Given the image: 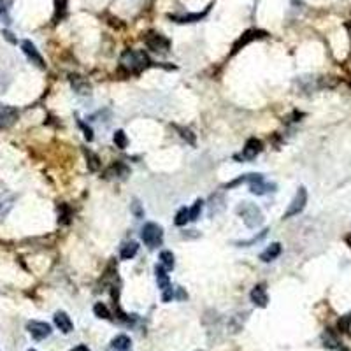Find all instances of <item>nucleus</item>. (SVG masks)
<instances>
[{"label": "nucleus", "mask_w": 351, "mask_h": 351, "mask_svg": "<svg viewBox=\"0 0 351 351\" xmlns=\"http://www.w3.org/2000/svg\"><path fill=\"white\" fill-rule=\"evenodd\" d=\"M265 32L263 30H248L246 34L243 35V37L237 41L236 44H234V48H232V53H237V51H241L244 46H248L250 43H253V41H256V39H262L265 37Z\"/></svg>", "instance_id": "11"}, {"label": "nucleus", "mask_w": 351, "mask_h": 351, "mask_svg": "<svg viewBox=\"0 0 351 351\" xmlns=\"http://www.w3.org/2000/svg\"><path fill=\"white\" fill-rule=\"evenodd\" d=\"M30 351H34V350H30Z\"/></svg>", "instance_id": "41"}, {"label": "nucleus", "mask_w": 351, "mask_h": 351, "mask_svg": "<svg viewBox=\"0 0 351 351\" xmlns=\"http://www.w3.org/2000/svg\"><path fill=\"white\" fill-rule=\"evenodd\" d=\"M202 207H204V201H197L193 204V207L190 209V221H197L199 216H201Z\"/></svg>", "instance_id": "31"}, {"label": "nucleus", "mask_w": 351, "mask_h": 351, "mask_svg": "<svg viewBox=\"0 0 351 351\" xmlns=\"http://www.w3.org/2000/svg\"><path fill=\"white\" fill-rule=\"evenodd\" d=\"M12 204H14V197L12 195H9V193H2L0 195V218L5 216L11 211Z\"/></svg>", "instance_id": "22"}, {"label": "nucleus", "mask_w": 351, "mask_h": 351, "mask_svg": "<svg viewBox=\"0 0 351 351\" xmlns=\"http://www.w3.org/2000/svg\"><path fill=\"white\" fill-rule=\"evenodd\" d=\"M190 221V209L186 207H181L178 212H176V218H174V223L178 225V227H183Z\"/></svg>", "instance_id": "27"}, {"label": "nucleus", "mask_w": 351, "mask_h": 351, "mask_svg": "<svg viewBox=\"0 0 351 351\" xmlns=\"http://www.w3.org/2000/svg\"><path fill=\"white\" fill-rule=\"evenodd\" d=\"M174 128L179 132V135H181L183 139L188 141L192 146H195V135H193V132L190 130V128H185V127H178V125H174Z\"/></svg>", "instance_id": "30"}, {"label": "nucleus", "mask_w": 351, "mask_h": 351, "mask_svg": "<svg viewBox=\"0 0 351 351\" xmlns=\"http://www.w3.org/2000/svg\"><path fill=\"white\" fill-rule=\"evenodd\" d=\"M225 209V199L221 193H214L209 201V216H214L218 212H221Z\"/></svg>", "instance_id": "17"}, {"label": "nucleus", "mask_w": 351, "mask_h": 351, "mask_svg": "<svg viewBox=\"0 0 351 351\" xmlns=\"http://www.w3.org/2000/svg\"><path fill=\"white\" fill-rule=\"evenodd\" d=\"M267 232H269V230H262V232H260V234H258V236L251 237L250 241H241V243H237V244H239V246H250V244H255V243H258V241H262L263 237L267 236Z\"/></svg>", "instance_id": "34"}, {"label": "nucleus", "mask_w": 351, "mask_h": 351, "mask_svg": "<svg viewBox=\"0 0 351 351\" xmlns=\"http://www.w3.org/2000/svg\"><path fill=\"white\" fill-rule=\"evenodd\" d=\"M154 276H156V283H158V288L162 290H167L170 288V279H169V274H167V269L160 263V265L154 267Z\"/></svg>", "instance_id": "16"}, {"label": "nucleus", "mask_w": 351, "mask_h": 351, "mask_svg": "<svg viewBox=\"0 0 351 351\" xmlns=\"http://www.w3.org/2000/svg\"><path fill=\"white\" fill-rule=\"evenodd\" d=\"M7 11V0H0V16Z\"/></svg>", "instance_id": "37"}, {"label": "nucleus", "mask_w": 351, "mask_h": 351, "mask_svg": "<svg viewBox=\"0 0 351 351\" xmlns=\"http://www.w3.org/2000/svg\"><path fill=\"white\" fill-rule=\"evenodd\" d=\"M137 251H139V244L135 243V241H128L121 246V251H120V256L123 260H132L135 255H137Z\"/></svg>", "instance_id": "19"}, {"label": "nucleus", "mask_w": 351, "mask_h": 351, "mask_svg": "<svg viewBox=\"0 0 351 351\" xmlns=\"http://www.w3.org/2000/svg\"><path fill=\"white\" fill-rule=\"evenodd\" d=\"M132 346V341L128 336H125V334H120V336H116L114 339H112L111 343V350L112 351H128Z\"/></svg>", "instance_id": "18"}, {"label": "nucleus", "mask_w": 351, "mask_h": 351, "mask_svg": "<svg viewBox=\"0 0 351 351\" xmlns=\"http://www.w3.org/2000/svg\"><path fill=\"white\" fill-rule=\"evenodd\" d=\"M69 81L72 85L74 92L79 93V95H90L92 93V85L83 76H79V74H70Z\"/></svg>", "instance_id": "12"}, {"label": "nucleus", "mask_w": 351, "mask_h": 351, "mask_svg": "<svg viewBox=\"0 0 351 351\" xmlns=\"http://www.w3.org/2000/svg\"><path fill=\"white\" fill-rule=\"evenodd\" d=\"M93 313H95L97 318H102V320H111V313H109L107 305L102 304V302H97V304L93 305Z\"/></svg>", "instance_id": "26"}, {"label": "nucleus", "mask_w": 351, "mask_h": 351, "mask_svg": "<svg viewBox=\"0 0 351 351\" xmlns=\"http://www.w3.org/2000/svg\"><path fill=\"white\" fill-rule=\"evenodd\" d=\"M141 239H143V243L146 244L148 248H151V250L162 246V243H163V228L160 227L158 223L148 221V223H144V227L141 228Z\"/></svg>", "instance_id": "3"}, {"label": "nucleus", "mask_w": 351, "mask_h": 351, "mask_svg": "<svg viewBox=\"0 0 351 351\" xmlns=\"http://www.w3.org/2000/svg\"><path fill=\"white\" fill-rule=\"evenodd\" d=\"M281 255V244L279 243H272L270 246L265 248V251H262V255H260V260L263 263H269L272 260H276L278 256Z\"/></svg>", "instance_id": "15"}, {"label": "nucleus", "mask_w": 351, "mask_h": 351, "mask_svg": "<svg viewBox=\"0 0 351 351\" xmlns=\"http://www.w3.org/2000/svg\"><path fill=\"white\" fill-rule=\"evenodd\" d=\"M350 327H351V313L346 314V316H341V320L337 321L339 332H350Z\"/></svg>", "instance_id": "32"}, {"label": "nucleus", "mask_w": 351, "mask_h": 351, "mask_svg": "<svg viewBox=\"0 0 351 351\" xmlns=\"http://www.w3.org/2000/svg\"><path fill=\"white\" fill-rule=\"evenodd\" d=\"M4 35H5V39H7L9 43H14V44H16V37H12V34H11V32L4 30Z\"/></svg>", "instance_id": "38"}, {"label": "nucleus", "mask_w": 351, "mask_h": 351, "mask_svg": "<svg viewBox=\"0 0 351 351\" xmlns=\"http://www.w3.org/2000/svg\"><path fill=\"white\" fill-rule=\"evenodd\" d=\"M67 14V0H54V23L63 19Z\"/></svg>", "instance_id": "24"}, {"label": "nucleus", "mask_w": 351, "mask_h": 351, "mask_svg": "<svg viewBox=\"0 0 351 351\" xmlns=\"http://www.w3.org/2000/svg\"><path fill=\"white\" fill-rule=\"evenodd\" d=\"M112 141H114L116 148H120V150H125L128 144V139H127V134H125L123 130H116L114 132V137H112Z\"/></svg>", "instance_id": "29"}, {"label": "nucleus", "mask_w": 351, "mask_h": 351, "mask_svg": "<svg viewBox=\"0 0 351 351\" xmlns=\"http://www.w3.org/2000/svg\"><path fill=\"white\" fill-rule=\"evenodd\" d=\"M305 204H307V190H305L304 186H301V188L297 190V193H295L294 201L290 202L288 209H286L285 212V218H294L297 216V214H301V212L304 211Z\"/></svg>", "instance_id": "5"}, {"label": "nucleus", "mask_w": 351, "mask_h": 351, "mask_svg": "<svg viewBox=\"0 0 351 351\" xmlns=\"http://www.w3.org/2000/svg\"><path fill=\"white\" fill-rule=\"evenodd\" d=\"M151 65V60L144 51L127 50L120 58V69L127 74H141Z\"/></svg>", "instance_id": "1"}, {"label": "nucleus", "mask_w": 351, "mask_h": 351, "mask_svg": "<svg viewBox=\"0 0 351 351\" xmlns=\"http://www.w3.org/2000/svg\"><path fill=\"white\" fill-rule=\"evenodd\" d=\"M160 263H162V265L165 267L167 270H172V269H174V265H176V262H174L172 251L163 250L162 253H160Z\"/></svg>", "instance_id": "25"}, {"label": "nucleus", "mask_w": 351, "mask_h": 351, "mask_svg": "<svg viewBox=\"0 0 351 351\" xmlns=\"http://www.w3.org/2000/svg\"><path fill=\"white\" fill-rule=\"evenodd\" d=\"M130 211H132V214H134L135 218H143L144 216V209H143V205H141L139 201L132 202V204H130Z\"/></svg>", "instance_id": "33"}, {"label": "nucleus", "mask_w": 351, "mask_h": 351, "mask_svg": "<svg viewBox=\"0 0 351 351\" xmlns=\"http://www.w3.org/2000/svg\"><path fill=\"white\" fill-rule=\"evenodd\" d=\"M250 192L253 195H265L269 192H276V185L274 183H265L263 181V176L260 174L256 179L250 181Z\"/></svg>", "instance_id": "9"}, {"label": "nucleus", "mask_w": 351, "mask_h": 351, "mask_svg": "<svg viewBox=\"0 0 351 351\" xmlns=\"http://www.w3.org/2000/svg\"><path fill=\"white\" fill-rule=\"evenodd\" d=\"M199 351H201V350H199Z\"/></svg>", "instance_id": "42"}, {"label": "nucleus", "mask_w": 351, "mask_h": 351, "mask_svg": "<svg viewBox=\"0 0 351 351\" xmlns=\"http://www.w3.org/2000/svg\"><path fill=\"white\" fill-rule=\"evenodd\" d=\"M236 212L243 218L244 225H246L248 228H251V230H253V228L262 227L263 214L255 204H251V202H241V204L236 207Z\"/></svg>", "instance_id": "2"}, {"label": "nucleus", "mask_w": 351, "mask_h": 351, "mask_svg": "<svg viewBox=\"0 0 351 351\" xmlns=\"http://www.w3.org/2000/svg\"><path fill=\"white\" fill-rule=\"evenodd\" d=\"M79 127L83 128V132H85V139L86 141H93V130L88 127V125H85L83 121H79Z\"/></svg>", "instance_id": "35"}, {"label": "nucleus", "mask_w": 351, "mask_h": 351, "mask_svg": "<svg viewBox=\"0 0 351 351\" xmlns=\"http://www.w3.org/2000/svg\"><path fill=\"white\" fill-rule=\"evenodd\" d=\"M260 153H262V141L256 139V137H251V139H248V143L244 144L239 158L250 162V160H255Z\"/></svg>", "instance_id": "7"}, {"label": "nucleus", "mask_w": 351, "mask_h": 351, "mask_svg": "<svg viewBox=\"0 0 351 351\" xmlns=\"http://www.w3.org/2000/svg\"><path fill=\"white\" fill-rule=\"evenodd\" d=\"M144 44H146L153 53H160V54H165L167 51L170 50V41L165 35L158 34V32H148V34L144 35Z\"/></svg>", "instance_id": "4"}, {"label": "nucleus", "mask_w": 351, "mask_h": 351, "mask_svg": "<svg viewBox=\"0 0 351 351\" xmlns=\"http://www.w3.org/2000/svg\"><path fill=\"white\" fill-rule=\"evenodd\" d=\"M251 302L256 305V307H267L269 304V295H267V288L265 285H256L255 288L251 290Z\"/></svg>", "instance_id": "13"}, {"label": "nucleus", "mask_w": 351, "mask_h": 351, "mask_svg": "<svg viewBox=\"0 0 351 351\" xmlns=\"http://www.w3.org/2000/svg\"><path fill=\"white\" fill-rule=\"evenodd\" d=\"M53 320H54V325H56L58 330H62L63 334L72 332L74 325H72V320H70V316L67 313H63V311H58V313H54Z\"/></svg>", "instance_id": "14"}, {"label": "nucleus", "mask_w": 351, "mask_h": 351, "mask_svg": "<svg viewBox=\"0 0 351 351\" xmlns=\"http://www.w3.org/2000/svg\"><path fill=\"white\" fill-rule=\"evenodd\" d=\"M27 330L30 332V336L34 337L35 341L46 339V337H50L51 332H53V330H51V325H48L46 321H35V320L28 321Z\"/></svg>", "instance_id": "6"}, {"label": "nucleus", "mask_w": 351, "mask_h": 351, "mask_svg": "<svg viewBox=\"0 0 351 351\" xmlns=\"http://www.w3.org/2000/svg\"><path fill=\"white\" fill-rule=\"evenodd\" d=\"M128 167L125 165V163H121V162H116V163H112L111 165V169L107 170V176H120V178H125V176H128Z\"/></svg>", "instance_id": "23"}, {"label": "nucleus", "mask_w": 351, "mask_h": 351, "mask_svg": "<svg viewBox=\"0 0 351 351\" xmlns=\"http://www.w3.org/2000/svg\"><path fill=\"white\" fill-rule=\"evenodd\" d=\"M323 343H325V346H328V348H337L339 346V339H337V336L332 332V328H327V330H325Z\"/></svg>", "instance_id": "28"}, {"label": "nucleus", "mask_w": 351, "mask_h": 351, "mask_svg": "<svg viewBox=\"0 0 351 351\" xmlns=\"http://www.w3.org/2000/svg\"><path fill=\"white\" fill-rule=\"evenodd\" d=\"M339 351H350V350H348V348H341Z\"/></svg>", "instance_id": "40"}, {"label": "nucleus", "mask_w": 351, "mask_h": 351, "mask_svg": "<svg viewBox=\"0 0 351 351\" xmlns=\"http://www.w3.org/2000/svg\"><path fill=\"white\" fill-rule=\"evenodd\" d=\"M85 158H86V165L92 172H97V170L100 169V158H99V154H95L92 150H86L85 148Z\"/></svg>", "instance_id": "21"}, {"label": "nucleus", "mask_w": 351, "mask_h": 351, "mask_svg": "<svg viewBox=\"0 0 351 351\" xmlns=\"http://www.w3.org/2000/svg\"><path fill=\"white\" fill-rule=\"evenodd\" d=\"M176 297H178L179 301H185L188 295L185 294V290H183V288H176Z\"/></svg>", "instance_id": "36"}, {"label": "nucleus", "mask_w": 351, "mask_h": 351, "mask_svg": "<svg viewBox=\"0 0 351 351\" xmlns=\"http://www.w3.org/2000/svg\"><path fill=\"white\" fill-rule=\"evenodd\" d=\"M205 12H195V14H185V16H176V14L172 16L170 14L169 19H172L174 23H195V21H201V19L204 18Z\"/></svg>", "instance_id": "20"}, {"label": "nucleus", "mask_w": 351, "mask_h": 351, "mask_svg": "<svg viewBox=\"0 0 351 351\" xmlns=\"http://www.w3.org/2000/svg\"><path fill=\"white\" fill-rule=\"evenodd\" d=\"M16 120H18V109L11 107V105L0 104V128L11 127Z\"/></svg>", "instance_id": "10"}, {"label": "nucleus", "mask_w": 351, "mask_h": 351, "mask_svg": "<svg viewBox=\"0 0 351 351\" xmlns=\"http://www.w3.org/2000/svg\"><path fill=\"white\" fill-rule=\"evenodd\" d=\"M21 50H23L25 56H27L34 65H37L39 69H44V67H46L44 58L41 56V53H39V50L35 48V44L32 43V41H23V43H21Z\"/></svg>", "instance_id": "8"}, {"label": "nucleus", "mask_w": 351, "mask_h": 351, "mask_svg": "<svg viewBox=\"0 0 351 351\" xmlns=\"http://www.w3.org/2000/svg\"><path fill=\"white\" fill-rule=\"evenodd\" d=\"M72 351H90V350H88V346H85V344H79V346H76Z\"/></svg>", "instance_id": "39"}]
</instances>
